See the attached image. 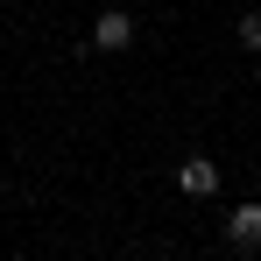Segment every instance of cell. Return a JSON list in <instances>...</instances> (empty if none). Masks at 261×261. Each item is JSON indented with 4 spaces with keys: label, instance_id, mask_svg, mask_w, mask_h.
Listing matches in <instances>:
<instances>
[{
    "label": "cell",
    "instance_id": "obj_1",
    "mask_svg": "<svg viewBox=\"0 0 261 261\" xmlns=\"http://www.w3.org/2000/svg\"><path fill=\"white\" fill-rule=\"evenodd\" d=\"M127 43H134V14L127 7H106L92 21V49H127Z\"/></svg>",
    "mask_w": 261,
    "mask_h": 261
},
{
    "label": "cell",
    "instance_id": "obj_2",
    "mask_svg": "<svg viewBox=\"0 0 261 261\" xmlns=\"http://www.w3.org/2000/svg\"><path fill=\"white\" fill-rule=\"evenodd\" d=\"M176 191H184V198H212V191H219V163H212V155L176 163Z\"/></svg>",
    "mask_w": 261,
    "mask_h": 261
},
{
    "label": "cell",
    "instance_id": "obj_3",
    "mask_svg": "<svg viewBox=\"0 0 261 261\" xmlns=\"http://www.w3.org/2000/svg\"><path fill=\"white\" fill-rule=\"evenodd\" d=\"M226 240H233L240 254H254V247H261V205H240V212H226Z\"/></svg>",
    "mask_w": 261,
    "mask_h": 261
},
{
    "label": "cell",
    "instance_id": "obj_4",
    "mask_svg": "<svg viewBox=\"0 0 261 261\" xmlns=\"http://www.w3.org/2000/svg\"><path fill=\"white\" fill-rule=\"evenodd\" d=\"M240 43H247V49H261V14H240Z\"/></svg>",
    "mask_w": 261,
    "mask_h": 261
}]
</instances>
